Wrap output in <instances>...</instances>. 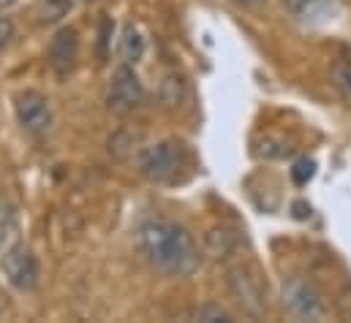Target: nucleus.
<instances>
[{
    "instance_id": "1",
    "label": "nucleus",
    "mask_w": 351,
    "mask_h": 323,
    "mask_svg": "<svg viewBox=\"0 0 351 323\" xmlns=\"http://www.w3.org/2000/svg\"><path fill=\"white\" fill-rule=\"evenodd\" d=\"M136 242L150 266L169 277H188L199 269V247L191 231L169 218H150L139 226Z\"/></svg>"
},
{
    "instance_id": "2",
    "label": "nucleus",
    "mask_w": 351,
    "mask_h": 323,
    "mask_svg": "<svg viewBox=\"0 0 351 323\" xmlns=\"http://www.w3.org/2000/svg\"><path fill=\"white\" fill-rule=\"evenodd\" d=\"M182 163H185V147L175 139H164L142 153L139 174L150 182H172Z\"/></svg>"
},
{
    "instance_id": "3",
    "label": "nucleus",
    "mask_w": 351,
    "mask_h": 323,
    "mask_svg": "<svg viewBox=\"0 0 351 323\" xmlns=\"http://www.w3.org/2000/svg\"><path fill=\"white\" fill-rule=\"evenodd\" d=\"M145 101V87L136 77V71L125 63L120 66L106 90V109L114 114H131L134 109H139V103Z\"/></svg>"
},
{
    "instance_id": "4",
    "label": "nucleus",
    "mask_w": 351,
    "mask_h": 323,
    "mask_svg": "<svg viewBox=\"0 0 351 323\" xmlns=\"http://www.w3.org/2000/svg\"><path fill=\"white\" fill-rule=\"evenodd\" d=\"M283 305L300 321H319L324 318V302L319 288L305 277H291L283 285Z\"/></svg>"
},
{
    "instance_id": "5",
    "label": "nucleus",
    "mask_w": 351,
    "mask_h": 323,
    "mask_svg": "<svg viewBox=\"0 0 351 323\" xmlns=\"http://www.w3.org/2000/svg\"><path fill=\"white\" fill-rule=\"evenodd\" d=\"M14 112H16V120L19 125L33 133V136H41L52 128V106H49V98L41 95L38 90H22L16 98H14Z\"/></svg>"
},
{
    "instance_id": "6",
    "label": "nucleus",
    "mask_w": 351,
    "mask_h": 323,
    "mask_svg": "<svg viewBox=\"0 0 351 323\" xmlns=\"http://www.w3.org/2000/svg\"><path fill=\"white\" fill-rule=\"evenodd\" d=\"M0 266H3V274L8 277V283L14 288H19V291H33L36 288L38 263H36V255L22 242L11 244L8 250L0 253Z\"/></svg>"
},
{
    "instance_id": "7",
    "label": "nucleus",
    "mask_w": 351,
    "mask_h": 323,
    "mask_svg": "<svg viewBox=\"0 0 351 323\" xmlns=\"http://www.w3.org/2000/svg\"><path fill=\"white\" fill-rule=\"evenodd\" d=\"M229 288H232V294L237 296V302L248 313H254V315L264 313V307H267V288H264L262 277L254 269H245V266L232 269L229 272Z\"/></svg>"
},
{
    "instance_id": "8",
    "label": "nucleus",
    "mask_w": 351,
    "mask_h": 323,
    "mask_svg": "<svg viewBox=\"0 0 351 323\" xmlns=\"http://www.w3.org/2000/svg\"><path fill=\"white\" fill-rule=\"evenodd\" d=\"M80 60V36L74 27H60L49 44V66L58 77H69Z\"/></svg>"
},
{
    "instance_id": "9",
    "label": "nucleus",
    "mask_w": 351,
    "mask_h": 323,
    "mask_svg": "<svg viewBox=\"0 0 351 323\" xmlns=\"http://www.w3.org/2000/svg\"><path fill=\"white\" fill-rule=\"evenodd\" d=\"M142 55H145V38L134 25H128L120 36V57H123V63L136 66L142 60Z\"/></svg>"
},
{
    "instance_id": "10",
    "label": "nucleus",
    "mask_w": 351,
    "mask_h": 323,
    "mask_svg": "<svg viewBox=\"0 0 351 323\" xmlns=\"http://www.w3.org/2000/svg\"><path fill=\"white\" fill-rule=\"evenodd\" d=\"M16 242H19V226H16L14 209L0 201V253Z\"/></svg>"
},
{
    "instance_id": "11",
    "label": "nucleus",
    "mask_w": 351,
    "mask_h": 323,
    "mask_svg": "<svg viewBox=\"0 0 351 323\" xmlns=\"http://www.w3.org/2000/svg\"><path fill=\"white\" fill-rule=\"evenodd\" d=\"M283 5H286L291 14H297V16H302V19H311V16L327 14V11L335 5V0H283Z\"/></svg>"
},
{
    "instance_id": "12",
    "label": "nucleus",
    "mask_w": 351,
    "mask_h": 323,
    "mask_svg": "<svg viewBox=\"0 0 351 323\" xmlns=\"http://www.w3.org/2000/svg\"><path fill=\"white\" fill-rule=\"evenodd\" d=\"M69 8H71V0H41L36 14H38L41 25H52V22L63 19L69 14Z\"/></svg>"
},
{
    "instance_id": "13",
    "label": "nucleus",
    "mask_w": 351,
    "mask_h": 323,
    "mask_svg": "<svg viewBox=\"0 0 351 323\" xmlns=\"http://www.w3.org/2000/svg\"><path fill=\"white\" fill-rule=\"evenodd\" d=\"M207 250L215 258H226L234 250V237L229 231H223V229H215V231L207 234Z\"/></svg>"
},
{
    "instance_id": "14",
    "label": "nucleus",
    "mask_w": 351,
    "mask_h": 323,
    "mask_svg": "<svg viewBox=\"0 0 351 323\" xmlns=\"http://www.w3.org/2000/svg\"><path fill=\"white\" fill-rule=\"evenodd\" d=\"M313 174H316V161L313 158H300V161L294 163V168H291V179H294V185H308L311 179H313Z\"/></svg>"
},
{
    "instance_id": "15",
    "label": "nucleus",
    "mask_w": 351,
    "mask_h": 323,
    "mask_svg": "<svg viewBox=\"0 0 351 323\" xmlns=\"http://www.w3.org/2000/svg\"><path fill=\"white\" fill-rule=\"evenodd\" d=\"M332 79H335V87L343 92V98L351 101V63H338L332 68Z\"/></svg>"
},
{
    "instance_id": "16",
    "label": "nucleus",
    "mask_w": 351,
    "mask_h": 323,
    "mask_svg": "<svg viewBox=\"0 0 351 323\" xmlns=\"http://www.w3.org/2000/svg\"><path fill=\"white\" fill-rule=\"evenodd\" d=\"M193 318H196V321H232V315H229L223 307H218V305H204V307H199V310L193 313Z\"/></svg>"
},
{
    "instance_id": "17",
    "label": "nucleus",
    "mask_w": 351,
    "mask_h": 323,
    "mask_svg": "<svg viewBox=\"0 0 351 323\" xmlns=\"http://www.w3.org/2000/svg\"><path fill=\"white\" fill-rule=\"evenodd\" d=\"M11 38H14V22L5 19V16H0V52L11 44Z\"/></svg>"
},
{
    "instance_id": "18",
    "label": "nucleus",
    "mask_w": 351,
    "mask_h": 323,
    "mask_svg": "<svg viewBox=\"0 0 351 323\" xmlns=\"http://www.w3.org/2000/svg\"><path fill=\"white\" fill-rule=\"evenodd\" d=\"M338 313L343 321H351V291H343L338 299Z\"/></svg>"
},
{
    "instance_id": "19",
    "label": "nucleus",
    "mask_w": 351,
    "mask_h": 323,
    "mask_svg": "<svg viewBox=\"0 0 351 323\" xmlns=\"http://www.w3.org/2000/svg\"><path fill=\"white\" fill-rule=\"evenodd\" d=\"M291 212H294V218H297V220H308V218H311V204L297 201V204L291 207Z\"/></svg>"
},
{
    "instance_id": "20",
    "label": "nucleus",
    "mask_w": 351,
    "mask_h": 323,
    "mask_svg": "<svg viewBox=\"0 0 351 323\" xmlns=\"http://www.w3.org/2000/svg\"><path fill=\"white\" fill-rule=\"evenodd\" d=\"M234 5H240V8H262V5H267V0H232Z\"/></svg>"
},
{
    "instance_id": "21",
    "label": "nucleus",
    "mask_w": 351,
    "mask_h": 323,
    "mask_svg": "<svg viewBox=\"0 0 351 323\" xmlns=\"http://www.w3.org/2000/svg\"><path fill=\"white\" fill-rule=\"evenodd\" d=\"M11 3H14V0H0V11H3V8H8Z\"/></svg>"
},
{
    "instance_id": "22",
    "label": "nucleus",
    "mask_w": 351,
    "mask_h": 323,
    "mask_svg": "<svg viewBox=\"0 0 351 323\" xmlns=\"http://www.w3.org/2000/svg\"><path fill=\"white\" fill-rule=\"evenodd\" d=\"M85 3H88V0H85Z\"/></svg>"
}]
</instances>
